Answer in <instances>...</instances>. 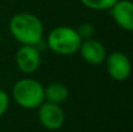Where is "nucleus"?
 Instances as JSON below:
<instances>
[{
	"label": "nucleus",
	"mask_w": 133,
	"mask_h": 132,
	"mask_svg": "<svg viewBox=\"0 0 133 132\" xmlns=\"http://www.w3.org/2000/svg\"><path fill=\"white\" fill-rule=\"evenodd\" d=\"M12 36L21 44L36 46L43 37V23L34 14L21 12L14 14L8 23Z\"/></svg>",
	"instance_id": "1"
},
{
	"label": "nucleus",
	"mask_w": 133,
	"mask_h": 132,
	"mask_svg": "<svg viewBox=\"0 0 133 132\" xmlns=\"http://www.w3.org/2000/svg\"><path fill=\"white\" fill-rule=\"evenodd\" d=\"M13 100L23 109H37L44 102V87L34 78H21L12 89Z\"/></svg>",
	"instance_id": "2"
},
{
	"label": "nucleus",
	"mask_w": 133,
	"mask_h": 132,
	"mask_svg": "<svg viewBox=\"0 0 133 132\" xmlns=\"http://www.w3.org/2000/svg\"><path fill=\"white\" fill-rule=\"evenodd\" d=\"M81 42L82 40L77 30L69 26H60L51 29L47 39L50 50L58 55H72L77 53Z\"/></svg>",
	"instance_id": "3"
},
{
	"label": "nucleus",
	"mask_w": 133,
	"mask_h": 132,
	"mask_svg": "<svg viewBox=\"0 0 133 132\" xmlns=\"http://www.w3.org/2000/svg\"><path fill=\"white\" fill-rule=\"evenodd\" d=\"M37 109V118L44 129L55 131L62 128L65 121V115L60 104L44 101Z\"/></svg>",
	"instance_id": "4"
},
{
	"label": "nucleus",
	"mask_w": 133,
	"mask_h": 132,
	"mask_svg": "<svg viewBox=\"0 0 133 132\" xmlns=\"http://www.w3.org/2000/svg\"><path fill=\"white\" fill-rule=\"evenodd\" d=\"M105 68L109 76L115 81H125L131 75V61L126 54L122 51H113L106 55Z\"/></svg>",
	"instance_id": "5"
},
{
	"label": "nucleus",
	"mask_w": 133,
	"mask_h": 132,
	"mask_svg": "<svg viewBox=\"0 0 133 132\" xmlns=\"http://www.w3.org/2000/svg\"><path fill=\"white\" fill-rule=\"evenodd\" d=\"M15 63L19 70L25 74H33L41 64V54L36 46L21 44L15 54Z\"/></svg>",
	"instance_id": "6"
},
{
	"label": "nucleus",
	"mask_w": 133,
	"mask_h": 132,
	"mask_svg": "<svg viewBox=\"0 0 133 132\" xmlns=\"http://www.w3.org/2000/svg\"><path fill=\"white\" fill-rule=\"evenodd\" d=\"M78 51L81 53V56L85 62L94 65L102 64L105 61L106 55H108L104 44L94 37L83 40L81 42Z\"/></svg>",
	"instance_id": "7"
},
{
	"label": "nucleus",
	"mask_w": 133,
	"mask_h": 132,
	"mask_svg": "<svg viewBox=\"0 0 133 132\" xmlns=\"http://www.w3.org/2000/svg\"><path fill=\"white\" fill-rule=\"evenodd\" d=\"M110 14L122 29L126 32L133 29V4L130 0H118L110 8Z\"/></svg>",
	"instance_id": "8"
},
{
	"label": "nucleus",
	"mask_w": 133,
	"mask_h": 132,
	"mask_svg": "<svg viewBox=\"0 0 133 132\" xmlns=\"http://www.w3.org/2000/svg\"><path fill=\"white\" fill-rule=\"evenodd\" d=\"M69 97V90L63 83H50L44 88V101L55 104L65 102Z\"/></svg>",
	"instance_id": "9"
},
{
	"label": "nucleus",
	"mask_w": 133,
	"mask_h": 132,
	"mask_svg": "<svg viewBox=\"0 0 133 132\" xmlns=\"http://www.w3.org/2000/svg\"><path fill=\"white\" fill-rule=\"evenodd\" d=\"M87 8L94 11H105L110 9L118 0H79Z\"/></svg>",
	"instance_id": "10"
},
{
	"label": "nucleus",
	"mask_w": 133,
	"mask_h": 132,
	"mask_svg": "<svg viewBox=\"0 0 133 132\" xmlns=\"http://www.w3.org/2000/svg\"><path fill=\"white\" fill-rule=\"evenodd\" d=\"M76 30H77V33L82 41L83 40L91 39V37H94V34H95V27H94V25L90 22L82 23Z\"/></svg>",
	"instance_id": "11"
},
{
	"label": "nucleus",
	"mask_w": 133,
	"mask_h": 132,
	"mask_svg": "<svg viewBox=\"0 0 133 132\" xmlns=\"http://www.w3.org/2000/svg\"><path fill=\"white\" fill-rule=\"evenodd\" d=\"M9 105V96L7 95L6 91L0 89V117H2L5 115V112L7 111Z\"/></svg>",
	"instance_id": "12"
}]
</instances>
